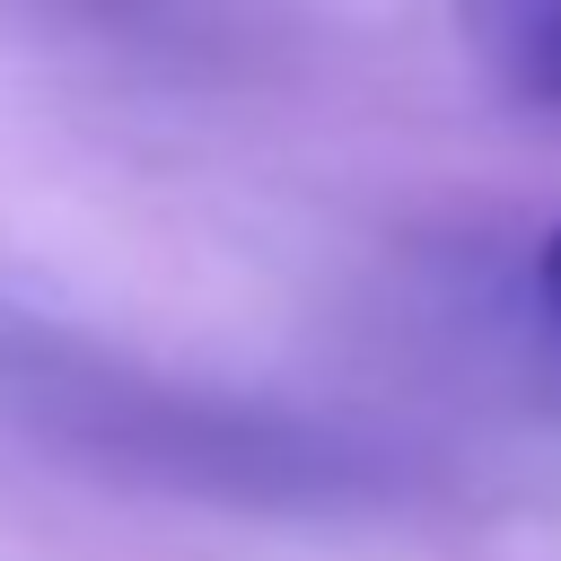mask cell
Here are the masks:
<instances>
[{"instance_id":"6da1fadb","label":"cell","mask_w":561,"mask_h":561,"mask_svg":"<svg viewBox=\"0 0 561 561\" xmlns=\"http://www.w3.org/2000/svg\"><path fill=\"white\" fill-rule=\"evenodd\" d=\"M465 44L517 105L561 114V0H465Z\"/></svg>"},{"instance_id":"7a4b0ae2","label":"cell","mask_w":561,"mask_h":561,"mask_svg":"<svg viewBox=\"0 0 561 561\" xmlns=\"http://www.w3.org/2000/svg\"><path fill=\"white\" fill-rule=\"evenodd\" d=\"M535 307H543V324L561 333V228L535 245Z\"/></svg>"}]
</instances>
